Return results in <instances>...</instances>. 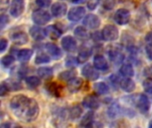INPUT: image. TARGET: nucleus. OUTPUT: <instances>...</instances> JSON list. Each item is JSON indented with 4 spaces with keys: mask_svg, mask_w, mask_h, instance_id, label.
Returning a JSON list of instances; mask_svg holds the SVG:
<instances>
[{
    "mask_svg": "<svg viewBox=\"0 0 152 128\" xmlns=\"http://www.w3.org/2000/svg\"><path fill=\"white\" fill-rule=\"evenodd\" d=\"M10 109L13 115L20 121L30 123L35 121L39 115L37 102L22 94L15 95L10 101Z\"/></svg>",
    "mask_w": 152,
    "mask_h": 128,
    "instance_id": "nucleus-1",
    "label": "nucleus"
},
{
    "mask_svg": "<svg viewBox=\"0 0 152 128\" xmlns=\"http://www.w3.org/2000/svg\"><path fill=\"white\" fill-rule=\"evenodd\" d=\"M119 36V32L117 27H115L114 25H106L102 31V38L104 41H108V42H112L115 41L118 38Z\"/></svg>",
    "mask_w": 152,
    "mask_h": 128,
    "instance_id": "nucleus-2",
    "label": "nucleus"
},
{
    "mask_svg": "<svg viewBox=\"0 0 152 128\" xmlns=\"http://www.w3.org/2000/svg\"><path fill=\"white\" fill-rule=\"evenodd\" d=\"M51 20V15L47 11H45L43 9H38L33 12L32 13V20L37 25H45L48 23Z\"/></svg>",
    "mask_w": 152,
    "mask_h": 128,
    "instance_id": "nucleus-3",
    "label": "nucleus"
},
{
    "mask_svg": "<svg viewBox=\"0 0 152 128\" xmlns=\"http://www.w3.org/2000/svg\"><path fill=\"white\" fill-rule=\"evenodd\" d=\"M134 104L139 109V110L142 113H147L150 110L151 108V102L148 99V97L145 94H138L134 97Z\"/></svg>",
    "mask_w": 152,
    "mask_h": 128,
    "instance_id": "nucleus-4",
    "label": "nucleus"
},
{
    "mask_svg": "<svg viewBox=\"0 0 152 128\" xmlns=\"http://www.w3.org/2000/svg\"><path fill=\"white\" fill-rule=\"evenodd\" d=\"M131 19V14L130 12L127 9L125 8H120L118 9L114 15V20L116 21V23H118V25H126Z\"/></svg>",
    "mask_w": 152,
    "mask_h": 128,
    "instance_id": "nucleus-5",
    "label": "nucleus"
},
{
    "mask_svg": "<svg viewBox=\"0 0 152 128\" xmlns=\"http://www.w3.org/2000/svg\"><path fill=\"white\" fill-rule=\"evenodd\" d=\"M82 75L90 81H95L99 78V72L97 71V69L91 64H86L82 69Z\"/></svg>",
    "mask_w": 152,
    "mask_h": 128,
    "instance_id": "nucleus-6",
    "label": "nucleus"
},
{
    "mask_svg": "<svg viewBox=\"0 0 152 128\" xmlns=\"http://www.w3.org/2000/svg\"><path fill=\"white\" fill-rule=\"evenodd\" d=\"M83 25L90 29H98L101 25V20L96 14H88L83 20Z\"/></svg>",
    "mask_w": 152,
    "mask_h": 128,
    "instance_id": "nucleus-7",
    "label": "nucleus"
},
{
    "mask_svg": "<svg viewBox=\"0 0 152 128\" xmlns=\"http://www.w3.org/2000/svg\"><path fill=\"white\" fill-rule=\"evenodd\" d=\"M24 2L23 0H12L10 6V13L12 17L18 18L24 12Z\"/></svg>",
    "mask_w": 152,
    "mask_h": 128,
    "instance_id": "nucleus-8",
    "label": "nucleus"
},
{
    "mask_svg": "<svg viewBox=\"0 0 152 128\" xmlns=\"http://www.w3.org/2000/svg\"><path fill=\"white\" fill-rule=\"evenodd\" d=\"M86 14V9L83 6L73 7L69 10L68 13V19L71 21L77 22L80 20Z\"/></svg>",
    "mask_w": 152,
    "mask_h": 128,
    "instance_id": "nucleus-9",
    "label": "nucleus"
},
{
    "mask_svg": "<svg viewBox=\"0 0 152 128\" xmlns=\"http://www.w3.org/2000/svg\"><path fill=\"white\" fill-rule=\"evenodd\" d=\"M83 106L87 109H90L92 110H95L99 109V107H100V101L97 98V96H95L94 94H90L84 98Z\"/></svg>",
    "mask_w": 152,
    "mask_h": 128,
    "instance_id": "nucleus-10",
    "label": "nucleus"
},
{
    "mask_svg": "<svg viewBox=\"0 0 152 128\" xmlns=\"http://www.w3.org/2000/svg\"><path fill=\"white\" fill-rule=\"evenodd\" d=\"M67 9H68V7H67L66 4L61 3V2H56L52 5L51 12L54 17L60 18V17H62L64 14H66Z\"/></svg>",
    "mask_w": 152,
    "mask_h": 128,
    "instance_id": "nucleus-11",
    "label": "nucleus"
},
{
    "mask_svg": "<svg viewBox=\"0 0 152 128\" xmlns=\"http://www.w3.org/2000/svg\"><path fill=\"white\" fill-rule=\"evenodd\" d=\"M61 46L66 52H74L77 49V41L71 36H66L61 39Z\"/></svg>",
    "mask_w": 152,
    "mask_h": 128,
    "instance_id": "nucleus-12",
    "label": "nucleus"
},
{
    "mask_svg": "<svg viewBox=\"0 0 152 128\" xmlns=\"http://www.w3.org/2000/svg\"><path fill=\"white\" fill-rule=\"evenodd\" d=\"M94 65L98 70L105 71L109 69V64L106 58L102 54H97L94 58Z\"/></svg>",
    "mask_w": 152,
    "mask_h": 128,
    "instance_id": "nucleus-13",
    "label": "nucleus"
},
{
    "mask_svg": "<svg viewBox=\"0 0 152 128\" xmlns=\"http://www.w3.org/2000/svg\"><path fill=\"white\" fill-rule=\"evenodd\" d=\"M45 50L47 51V53H49V55L51 57H53L54 60H59L62 56L61 50L56 45H54V44L47 43L45 45Z\"/></svg>",
    "mask_w": 152,
    "mask_h": 128,
    "instance_id": "nucleus-14",
    "label": "nucleus"
},
{
    "mask_svg": "<svg viewBox=\"0 0 152 128\" xmlns=\"http://www.w3.org/2000/svg\"><path fill=\"white\" fill-rule=\"evenodd\" d=\"M119 86H120L121 89L124 90L126 93H132V92H134L135 90V87H136L135 82L132 78H123L120 81Z\"/></svg>",
    "mask_w": 152,
    "mask_h": 128,
    "instance_id": "nucleus-15",
    "label": "nucleus"
},
{
    "mask_svg": "<svg viewBox=\"0 0 152 128\" xmlns=\"http://www.w3.org/2000/svg\"><path fill=\"white\" fill-rule=\"evenodd\" d=\"M68 89L70 93H77L83 86V80L80 78L74 77L68 81Z\"/></svg>",
    "mask_w": 152,
    "mask_h": 128,
    "instance_id": "nucleus-16",
    "label": "nucleus"
},
{
    "mask_svg": "<svg viewBox=\"0 0 152 128\" xmlns=\"http://www.w3.org/2000/svg\"><path fill=\"white\" fill-rule=\"evenodd\" d=\"M29 34L31 37L35 40H43L46 36L45 29H43L42 28L37 27V26L31 27L29 29Z\"/></svg>",
    "mask_w": 152,
    "mask_h": 128,
    "instance_id": "nucleus-17",
    "label": "nucleus"
},
{
    "mask_svg": "<svg viewBox=\"0 0 152 128\" xmlns=\"http://www.w3.org/2000/svg\"><path fill=\"white\" fill-rule=\"evenodd\" d=\"M12 42L16 45H25L28 43V37L25 32L22 31H19V32H15L12 35L11 37Z\"/></svg>",
    "mask_w": 152,
    "mask_h": 128,
    "instance_id": "nucleus-18",
    "label": "nucleus"
},
{
    "mask_svg": "<svg viewBox=\"0 0 152 128\" xmlns=\"http://www.w3.org/2000/svg\"><path fill=\"white\" fill-rule=\"evenodd\" d=\"M46 90L52 95H53L55 97H59L61 95L62 86H61V85H59L55 82H52V83H49L46 85Z\"/></svg>",
    "mask_w": 152,
    "mask_h": 128,
    "instance_id": "nucleus-19",
    "label": "nucleus"
},
{
    "mask_svg": "<svg viewBox=\"0 0 152 128\" xmlns=\"http://www.w3.org/2000/svg\"><path fill=\"white\" fill-rule=\"evenodd\" d=\"M45 32H46V36L48 37H50L51 39H53V40H56V39L60 38L61 36V31L55 25L48 26L45 29Z\"/></svg>",
    "mask_w": 152,
    "mask_h": 128,
    "instance_id": "nucleus-20",
    "label": "nucleus"
},
{
    "mask_svg": "<svg viewBox=\"0 0 152 128\" xmlns=\"http://www.w3.org/2000/svg\"><path fill=\"white\" fill-rule=\"evenodd\" d=\"M94 113L93 111H89L83 117L79 126L82 127H91L94 124Z\"/></svg>",
    "mask_w": 152,
    "mask_h": 128,
    "instance_id": "nucleus-21",
    "label": "nucleus"
},
{
    "mask_svg": "<svg viewBox=\"0 0 152 128\" xmlns=\"http://www.w3.org/2000/svg\"><path fill=\"white\" fill-rule=\"evenodd\" d=\"M33 55V51L31 49H21L17 53V58L20 61H28Z\"/></svg>",
    "mask_w": 152,
    "mask_h": 128,
    "instance_id": "nucleus-22",
    "label": "nucleus"
},
{
    "mask_svg": "<svg viewBox=\"0 0 152 128\" xmlns=\"http://www.w3.org/2000/svg\"><path fill=\"white\" fill-rule=\"evenodd\" d=\"M37 75L43 79H50L53 75V70L50 67H41L37 69Z\"/></svg>",
    "mask_w": 152,
    "mask_h": 128,
    "instance_id": "nucleus-23",
    "label": "nucleus"
},
{
    "mask_svg": "<svg viewBox=\"0 0 152 128\" xmlns=\"http://www.w3.org/2000/svg\"><path fill=\"white\" fill-rule=\"evenodd\" d=\"M120 74L122 76H124L125 78H131L134 75V67L132 64L130 63H126V64H123L119 69Z\"/></svg>",
    "mask_w": 152,
    "mask_h": 128,
    "instance_id": "nucleus-24",
    "label": "nucleus"
},
{
    "mask_svg": "<svg viewBox=\"0 0 152 128\" xmlns=\"http://www.w3.org/2000/svg\"><path fill=\"white\" fill-rule=\"evenodd\" d=\"M109 55H110V58L111 61L116 63V64H119L124 61V54L121 52L118 51V50L110 51Z\"/></svg>",
    "mask_w": 152,
    "mask_h": 128,
    "instance_id": "nucleus-25",
    "label": "nucleus"
},
{
    "mask_svg": "<svg viewBox=\"0 0 152 128\" xmlns=\"http://www.w3.org/2000/svg\"><path fill=\"white\" fill-rule=\"evenodd\" d=\"M94 90L97 94L103 95V94H106L109 93L110 88H109V86L107 84H105L104 82H100L94 86Z\"/></svg>",
    "mask_w": 152,
    "mask_h": 128,
    "instance_id": "nucleus-26",
    "label": "nucleus"
},
{
    "mask_svg": "<svg viewBox=\"0 0 152 128\" xmlns=\"http://www.w3.org/2000/svg\"><path fill=\"white\" fill-rule=\"evenodd\" d=\"M25 82H26L27 86L29 88H31V89H34V88L38 87L40 86V84H41L40 78H37V77H35V76H30V77L26 78Z\"/></svg>",
    "mask_w": 152,
    "mask_h": 128,
    "instance_id": "nucleus-27",
    "label": "nucleus"
},
{
    "mask_svg": "<svg viewBox=\"0 0 152 128\" xmlns=\"http://www.w3.org/2000/svg\"><path fill=\"white\" fill-rule=\"evenodd\" d=\"M74 35L80 40H86L89 38V34L84 27H77L74 30Z\"/></svg>",
    "mask_w": 152,
    "mask_h": 128,
    "instance_id": "nucleus-28",
    "label": "nucleus"
},
{
    "mask_svg": "<svg viewBox=\"0 0 152 128\" xmlns=\"http://www.w3.org/2000/svg\"><path fill=\"white\" fill-rule=\"evenodd\" d=\"M82 113H83V109L79 105H75L69 110V116L71 119H77L81 116Z\"/></svg>",
    "mask_w": 152,
    "mask_h": 128,
    "instance_id": "nucleus-29",
    "label": "nucleus"
},
{
    "mask_svg": "<svg viewBox=\"0 0 152 128\" xmlns=\"http://www.w3.org/2000/svg\"><path fill=\"white\" fill-rule=\"evenodd\" d=\"M90 56H91V51H89L88 49H82L78 53L77 61L79 63H85L86 61H87Z\"/></svg>",
    "mask_w": 152,
    "mask_h": 128,
    "instance_id": "nucleus-30",
    "label": "nucleus"
},
{
    "mask_svg": "<svg viewBox=\"0 0 152 128\" xmlns=\"http://www.w3.org/2000/svg\"><path fill=\"white\" fill-rule=\"evenodd\" d=\"M50 61H51V59L48 55H46L45 53H39L36 56L35 63L36 64H45V63L50 62Z\"/></svg>",
    "mask_w": 152,
    "mask_h": 128,
    "instance_id": "nucleus-31",
    "label": "nucleus"
},
{
    "mask_svg": "<svg viewBox=\"0 0 152 128\" xmlns=\"http://www.w3.org/2000/svg\"><path fill=\"white\" fill-rule=\"evenodd\" d=\"M76 76V72L73 70H67V71H63L59 75V78L61 80H64V81H69V79H71L72 78H74Z\"/></svg>",
    "mask_w": 152,
    "mask_h": 128,
    "instance_id": "nucleus-32",
    "label": "nucleus"
},
{
    "mask_svg": "<svg viewBox=\"0 0 152 128\" xmlns=\"http://www.w3.org/2000/svg\"><path fill=\"white\" fill-rule=\"evenodd\" d=\"M119 110H120V108H119V106L118 104H116V103L112 104L109 108V110H108V115H109V117L111 118H116L118 116V114L119 113Z\"/></svg>",
    "mask_w": 152,
    "mask_h": 128,
    "instance_id": "nucleus-33",
    "label": "nucleus"
},
{
    "mask_svg": "<svg viewBox=\"0 0 152 128\" xmlns=\"http://www.w3.org/2000/svg\"><path fill=\"white\" fill-rule=\"evenodd\" d=\"M14 62V57L12 55H5L1 59V64L4 68L10 67Z\"/></svg>",
    "mask_w": 152,
    "mask_h": 128,
    "instance_id": "nucleus-34",
    "label": "nucleus"
},
{
    "mask_svg": "<svg viewBox=\"0 0 152 128\" xmlns=\"http://www.w3.org/2000/svg\"><path fill=\"white\" fill-rule=\"evenodd\" d=\"M142 86L146 93L152 94V78H146L142 83Z\"/></svg>",
    "mask_w": 152,
    "mask_h": 128,
    "instance_id": "nucleus-35",
    "label": "nucleus"
},
{
    "mask_svg": "<svg viewBox=\"0 0 152 128\" xmlns=\"http://www.w3.org/2000/svg\"><path fill=\"white\" fill-rule=\"evenodd\" d=\"M78 61H77V58L76 59L74 56H69L66 60V66L69 67V68H74L76 67L77 64H78Z\"/></svg>",
    "mask_w": 152,
    "mask_h": 128,
    "instance_id": "nucleus-36",
    "label": "nucleus"
},
{
    "mask_svg": "<svg viewBox=\"0 0 152 128\" xmlns=\"http://www.w3.org/2000/svg\"><path fill=\"white\" fill-rule=\"evenodd\" d=\"M9 90H10V87H9V85L7 84V82H3L1 84V87H0V95L4 96Z\"/></svg>",
    "mask_w": 152,
    "mask_h": 128,
    "instance_id": "nucleus-37",
    "label": "nucleus"
},
{
    "mask_svg": "<svg viewBox=\"0 0 152 128\" xmlns=\"http://www.w3.org/2000/svg\"><path fill=\"white\" fill-rule=\"evenodd\" d=\"M51 3H52V0H36V4L39 7H43V8L50 6Z\"/></svg>",
    "mask_w": 152,
    "mask_h": 128,
    "instance_id": "nucleus-38",
    "label": "nucleus"
},
{
    "mask_svg": "<svg viewBox=\"0 0 152 128\" xmlns=\"http://www.w3.org/2000/svg\"><path fill=\"white\" fill-rule=\"evenodd\" d=\"M8 17L7 15H4V14H2L1 15V20H0V26H1V29H3L4 28V26L8 23Z\"/></svg>",
    "mask_w": 152,
    "mask_h": 128,
    "instance_id": "nucleus-39",
    "label": "nucleus"
},
{
    "mask_svg": "<svg viewBox=\"0 0 152 128\" xmlns=\"http://www.w3.org/2000/svg\"><path fill=\"white\" fill-rule=\"evenodd\" d=\"M98 2H99V0H89L87 3V7L90 10H94L98 4Z\"/></svg>",
    "mask_w": 152,
    "mask_h": 128,
    "instance_id": "nucleus-40",
    "label": "nucleus"
},
{
    "mask_svg": "<svg viewBox=\"0 0 152 128\" xmlns=\"http://www.w3.org/2000/svg\"><path fill=\"white\" fill-rule=\"evenodd\" d=\"M7 45H8L7 40L4 39V38H2V39L0 40V52H1V53L4 52V50L7 48Z\"/></svg>",
    "mask_w": 152,
    "mask_h": 128,
    "instance_id": "nucleus-41",
    "label": "nucleus"
},
{
    "mask_svg": "<svg viewBox=\"0 0 152 128\" xmlns=\"http://www.w3.org/2000/svg\"><path fill=\"white\" fill-rule=\"evenodd\" d=\"M146 53H147V56L149 58V60L152 61V45H148L146 46Z\"/></svg>",
    "mask_w": 152,
    "mask_h": 128,
    "instance_id": "nucleus-42",
    "label": "nucleus"
},
{
    "mask_svg": "<svg viewBox=\"0 0 152 128\" xmlns=\"http://www.w3.org/2000/svg\"><path fill=\"white\" fill-rule=\"evenodd\" d=\"M143 73H144V75H145L147 78H152V65L151 66L147 67V68H145Z\"/></svg>",
    "mask_w": 152,
    "mask_h": 128,
    "instance_id": "nucleus-43",
    "label": "nucleus"
},
{
    "mask_svg": "<svg viewBox=\"0 0 152 128\" xmlns=\"http://www.w3.org/2000/svg\"><path fill=\"white\" fill-rule=\"evenodd\" d=\"M8 4H9V0H0V4H1V10H2V12L6 9Z\"/></svg>",
    "mask_w": 152,
    "mask_h": 128,
    "instance_id": "nucleus-44",
    "label": "nucleus"
},
{
    "mask_svg": "<svg viewBox=\"0 0 152 128\" xmlns=\"http://www.w3.org/2000/svg\"><path fill=\"white\" fill-rule=\"evenodd\" d=\"M71 2L72 3H74V4H84V3H86V0H71Z\"/></svg>",
    "mask_w": 152,
    "mask_h": 128,
    "instance_id": "nucleus-45",
    "label": "nucleus"
},
{
    "mask_svg": "<svg viewBox=\"0 0 152 128\" xmlns=\"http://www.w3.org/2000/svg\"><path fill=\"white\" fill-rule=\"evenodd\" d=\"M150 127L152 128V124H151V125H150Z\"/></svg>",
    "mask_w": 152,
    "mask_h": 128,
    "instance_id": "nucleus-46",
    "label": "nucleus"
},
{
    "mask_svg": "<svg viewBox=\"0 0 152 128\" xmlns=\"http://www.w3.org/2000/svg\"><path fill=\"white\" fill-rule=\"evenodd\" d=\"M115 1H116V0H115Z\"/></svg>",
    "mask_w": 152,
    "mask_h": 128,
    "instance_id": "nucleus-47",
    "label": "nucleus"
}]
</instances>
